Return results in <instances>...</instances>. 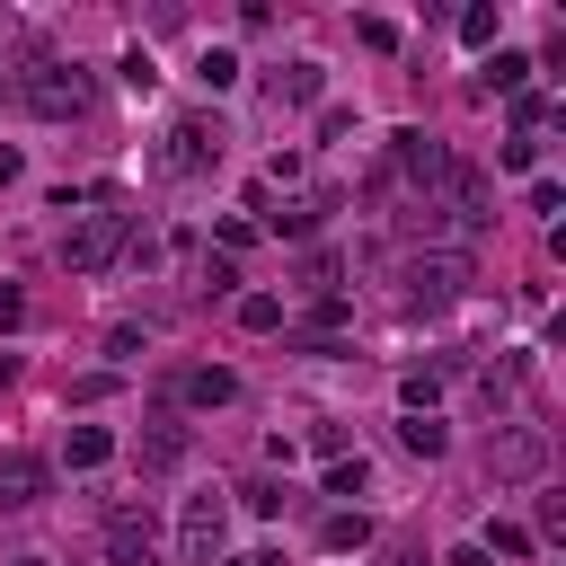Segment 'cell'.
<instances>
[{
    "label": "cell",
    "instance_id": "obj_1",
    "mask_svg": "<svg viewBox=\"0 0 566 566\" xmlns=\"http://www.w3.org/2000/svg\"><path fill=\"white\" fill-rule=\"evenodd\" d=\"M18 97H27V115H44V124H80L88 97H97V80H88L80 62H62V53H44V62L18 80Z\"/></svg>",
    "mask_w": 566,
    "mask_h": 566
},
{
    "label": "cell",
    "instance_id": "obj_2",
    "mask_svg": "<svg viewBox=\"0 0 566 566\" xmlns=\"http://www.w3.org/2000/svg\"><path fill=\"white\" fill-rule=\"evenodd\" d=\"M486 478H495V486H539V478H548V424H495Z\"/></svg>",
    "mask_w": 566,
    "mask_h": 566
},
{
    "label": "cell",
    "instance_id": "obj_3",
    "mask_svg": "<svg viewBox=\"0 0 566 566\" xmlns=\"http://www.w3.org/2000/svg\"><path fill=\"white\" fill-rule=\"evenodd\" d=\"M442 168H451V150H442L424 124H398V133H389V168H380V186L398 177L407 195H433V186H442Z\"/></svg>",
    "mask_w": 566,
    "mask_h": 566
},
{
    "label": "cell",
    "instance_id": "obj_4",
    "mask_svg": "<svg viewBox=\"0 0 566 566\" xmlns=\"http://www.w3.org/2000/svg\"><path fill=\"white\" fill-rule=\"evenodd\" d=\"M124 239H133L124 212H80L71 239H62V265H71V274H106V265L124 256Z\"/></svg>",
    "mask_w": 566,
    "mask_h": 566
},
{
    "label": "cell",
    "instance_id": "obj_5",
    "mask_svg": "<svg viewBox=\"0 0 566 566\" xmlns=\"http://www.w3.org/2000/svg\"><path fill=\"white\" fill-rule=\"evenodd\" d=\"M478 274H469V256H451V248H416L407 256V310H442V301H460Z\"/></svg>",
    "mask_w": 566,
    "mask_h": 566
},
{
    "label": "cell",
    "instance_id": "obj_6",
    "mask_svg": "<svg viewBox=\"0 0 566 566\" xmlns=\"http://www.w3.org/2000/svg\"><path fill=\"white\" fill-rule=\"evenodd\" d=\"M398 239H407V248H451V256H460V239H478V221H460L442 195H407V212H398Z\"/></svg>",
    "mask_w": 566,
    "mask_h": 566
},
{
    "label": "cell",
    "instance_id": "obj_7",
    "mask_svg": "<svg viewBox=\"0 0 566 566\" xmlns=\"http://www.w3.org/2000/svg\"><path fill=\"white\" fill-rule=\"evenodd\" d=\"M106 566H159V522H150V504H115V513H106Z\"/></svg>",
    "mask_w": 566,
    "mask_h": 566
},
{
    "label": "cell",
    "instance_id": "obj_8",
    "mask_svg": "<svg viewBox=\"0 0 566 566\" xmlns=\"http://www.w3.org/2000/svg\"><path fill=\"white\" fill-rule=\"evenodd\" d=\"M221 539H230L221 495H195V504L177 513V557H186V566H212V557H221Z\"/></svg>",
    "mask_w": 566,
    "mask_h": 566
},
{
    "label": "cell",
    "instance_id": "obj_9",
    "mask_svg": "<svg viewBox=\"0 0 566 566\" xmlns=\"http://www.w3.org/2000/svg\"><path fill=\"white\" fill-rule=\"evenodd\" d=\"M44 486H53V460H35V451H0V513L44 504Z\"/></svg>",
    "mask_w": 566,
    "mask_h": 566
},
{
    "label": "cell",
    "instance_id": "obj_10",
    "mask_svg": "<svg viewBox=\"0 0 566 566\" xmlns=\"http://www.w3.org/2000/svg\"><path fill=\"white\" fill-rule=\"evenodd\" d=\"M168 398H177V407H230V398H239V371L195 363V371H177V380H168Z\"/></svg>",
    "mask_w": 566,
    "mask_h": 566
},
{
    "label": "cell",
    "instance_id": "obj_11",
    "mask_svg": "<svg viewBox=\"0 0 566 566\" xmlns=\"http://www.w3.org/2000/svg\"><path fill=\"white\" fill-rule=\"evenodd\" d=\"M212 159H221V133H212L203 115H186V124L168 133V168H177V177H195V168H212Z\"/></svg>",
    "mask_w": 566,
    "mask_h": 566
},
{
    "label": "cell",
    "instance_id": "obj_12",
    "mask_svg": "<svg viewBox=\"0 0 566 566\" xmlns=\"http://www.w3.org/2000/svg\"><path fill=\"white\" fill-rule=\"evenodd\" d=\"M186 451H195V442H186L177 416H150V424H142V469H186Z\"/></svg>",
    "mask_w": 566,
    "mask_h": 566
},
{
    "label": "cell",
    "instance_id": "obj_13",
    "mask_svg": "<svg viewBox=\"0 0 566 566\" xmlns=\"http://www.w3.org/2000/svg\"><path fill=\"white\" fill-rule=\"evenodd\" d=\"M478 88H486V97H522V88H531V53H495V62L478 71Z\"/></svg>",
    "mask_w": 566,
    "mask_h": 566
},
{
    "label": "cell",
    "instance_id": "obj_14",
    "mask_svg": "<svg viewBox=\"0 0 566 566\" xmlns=\"http://www.w3.org/2000/svg\"><path fill=\"white\" fill-rule=\"evenodd\" d=\"M62 460H71V469H106V460H115V433H106V424H71V451H62Z\"/></svg>",
    "mask_w": 566,
    "mask_h": 566
},
{
    "label": "cell",
    "instance_id": "obj_15",
    "mask_svg": "<svg viewBox=\"0 0 566 566\" xmlns=\"http://www.w3.org/2000/svg\"><path fill=\"white\" fill-rule=\"evenodd\" d=\"M274 97L310 106V97H327V71H318V62H292V71H274Z\"/></svg>",
    "mask_w": 566,
    "mask_h": 566
},
{
    "label": "cell",
    "instance_id": "obj_16",
    "mask_svg": "<svg viewBox=\"0 0 566 566\" xmlns=\"http://www.w3.org/2000/svg\"><path fill=\"white\" fill-rule=\"evenodd\" d=\"M398 442H407L416 460H442V451H451V433H442V416H407V424H398Z\"/></svg>",
    "mask_w": 566,
    "mask_h": 566
},
{
    "label": "cell",
    "instance_id": "obj_17",
    "mask_svg": "<svg viewBox=\"0 0 566 566\" xmlns=\"http://www.w3.org/2000/svg\"><path fill=\"white\" fill-rule=\"evenodd\" d=\"M318 548H371V513H327V531H318Z\"/></svg>",
    "mask_w": 566,
    "mask_h": 566
},
{
    "label": "cell",
    "instance_id": "obj_18",
    "mask_svg": "<svg viewBox=\"0 0 566 566\" xmlns=\"http://www.w3.org/2000/svg\"><path fill=\"white\" fill-rule=\"evenodd\" d=\"M239 327H248V336H274V327H283V301H274V292H239Z\"/></svg>",
    "mask_w": 566,
    "mask_h": 566
},
{
    "label": "cell",
    "instance_id": "obj_19",
    "mask_svg": "<svg viewBox=\"0 0 566 566\" xmlns=\"http://www.w3.org/2000/svg\"><path fill=\"white\" fill-rule=\"evenodd\" d=\"M433 398H442V371H433V363L398 380V407H407V416H433Z\"/></svg>",
    "mask_w": 566,
    "mask_h": 566
},
{
    "label": "cell",
    "instance_id": "obj_20",
    "mask_svg": "<svg viewBox=\"0 0 566 566\" xmlns=\"http://www.w3.org/2000/svg\"><path fill=\"white\" fill-rule=\"evenodd\" d=\"M557 115H566V106H557V97H539V88H522V97H513V133H539V124H557Z\"/></svg>",
    "mask_w": 566,
    "mask_h": 566
},
{
    "label": "cell",
    "instance_id": "obj_21",
    "mask_svg": "<svg viewBox=\"0 0 566 566\" xmlns=\"http://www.w3.org/2000/svg\"><path fill=\"white\" fill-rule=\"evenodd\" d=\"M478 548H486V557H531V531H522V522H495Z\"/></svg>",
    "mask_w": 566,
    "mask_h": 566
},
{
    "label": "cell",
    "instance_id": "obj_22",
    "mask_svg": "<svg viewBox=\"0 0 566 566\" xmlns=\"http://www.w3.org/2000/svg\"><path fill=\"white\" fill-rule=\"evenodd\" d=\"M460 44H495V9H486V0L460 9Z\"/></svg>",
    "mask_w": 566,
    "mask_h": 566
},
{
    "label": "cell",
    "instance_id": "obj_23",
    "mask_svg": "<svg viewBox=\"0 0 566 566\" xmlns=\"http://www.w3.org/2000/svg\"><path fill=\"white\" fill-rule=\"evenodd\" d=\"M195 71H203V88H230V80H239V53H221V44H212Z\"/></svg>",
    "mask_w": 566,
    "mask_h": 566
},
{
    "label": "cell",
    "instance_id": "obj_24",
    "mask_svg": "<svg viewBox=\"0 0 566 566\" xmlns=\"http://www.w3.org/2000/svg\"><path fill=\"white\" fill-rule=\"evenodd\" d=\"M345 327V292H318V310H310V336H336Z\"/></svg>",
    "mask_w": 566,
    "mask_h": 566
},
{
    "label": "cell",
    "instance_id": "obj_25",
    "mask_svg": "<svg viewBox=\"0 0 566 566\" xmlns=\"http://www.w3.org/2000/svg\"><path fill=\"white\" fill-rule=\"evenodd\" d=\"M142 345H150V336H142L133 318H124V327H106V354H115V363H142Z\"/></svg>",
    "mask_w": 566,
    "mask_h": 566
},
{
    "label": "cell",
    "instance_id": "obj_26",
    "mask_svg": "<svg viewBox=\"0 0 566 566\" xmlns=\"http://www.w3.org/2000/svg\"><path fill=\"white\" fill-rule=\"evenodd\" d=\"M363 478H371L363 460H327V495H363Z\"/></svg>",
    "mask_w": 566,
    "mask_h": 566
},
{
    "label": "cell",
    "instance_id": "obj_27",
    "mask_svg": "<svg viewBox=\"0 0 566 566\" xmlns=\"http://www.w3.org/2000/svg\"><path fill=\"white\" fill-rule=\"evenodd\" d=\"M354 35H363L371 53H398V27H389V18H354Z\"/></svg>",
    "mask_w": 566,
    "mask_h": 566
},
{
    "label": "cell",
    "instance_id": "obj_28",
    "mask_svg": "<svg viewBox=\"0 0 566 566\" xmlns=\"http://www.w3.org/2000/svg\"><path fill=\"white\" fill-rule=\"evenodd\" d=\"M495 159H504V168H531V159H539V133H513V142H504Z\"/></svg>",
    "mask_w": 566,
    "mask_h": 566
},
{
    "label": "cell",
    "instance_id": "obj_29",
    "mask_svg": "<svg viewBox=\"0 0 566 566\" xmlns=\"http://www.w3.org/2000/svg\"><path fill=\"white\" fill-rule=\"evenodd\" d=\"M239 495H248V513H283V486H274V478H256V486H239Z\"/></svg>",
    "mask_w": 566,
    "mask_h": 566
},
{
    "label": "cell",
    "instance_id": "obj_30",
    "mask_svg": "<svg viewBox=\"0 0 566 566\" xmlns=\"http://www.w3.org/2000/svg\"><path fill=\"white\" fill-rule=\"evenodd\" d=\"M18 318H27V292H9V283H0V327H18Z\"/></svg>",
    "mask_w": 566,
    "mask_h": 566
},
{
    "label": "cell",
    "instance_id": "obj_31",
    "mask_svg": "<svg viewBox=\"0 0 566 566\" xmlns=\"http://www.w3.org/2000/svg\"><path fill=\"white\" fill-rule=\"evenodd\" d=\"M442 566H486V548H478V539H460V548H451Z\"/></svg>",
    "mask_w": 566,
    "mask_h": 566
},
{
    "label": "cell",
    "instance_id": "obj_32",
    "mask_svg": "<svg viewBox=\"0 0 566 566\" xmlns=\"http://www.w3.org/2000/svg\"><path fill=\"white\" fill-rule=\"evenodd\" d=\"M18 168H27V159H18V150H0V186H18Z\"/></svg>",
    "mask_w": 566,
    "mask_h": 566
},
{
    "label": "cell",
    "instance_id": "obj_33",
    "mask_svg": "<svg viewBox=\"0 0 566 566\" xmlns=\"http://www.w3.org/2000/svg\"><path fill=\"white\" fill-rule=\"evenodd\" d=\"M212 566H283V557H265V548H256V557H212Z\"/></svg>",
    "mask_w": 566,
    "mask_h": 566
},
{
    "label": "cell",
    "instance_id": "obj_34",
    "mask_svg": "<svg viewBox=\"0 0 566 566\" xmlns=\"http://www.w3.org/2000/svg\"><path fill=\"white\" fill-rule=\"evenodd\" d=\"M9 566H53V557H35V548H27V557H9Z\"/></svg>",
    "mask_w": 566,
    "mask_h": 566
}]
</instances>
